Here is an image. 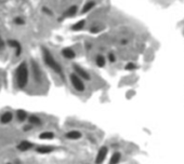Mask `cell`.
<instances>
[{"label": "cell", "instance_id": "52a82bcc", "mask_svg": "<svg viewBox=\"0 0 184 164\" xmlns=\"http://www.w3.org/2000/svg\"><path fill=\"white\" fill-rule=\"evenodd\" d=\"M7 43H8V46H10L11 48H13L14 50H15L16 56H19L20 54L22 53V46H21V43H20L17 40H14V39H9V40L7 41Z\"/></svg>", "mask_w": 184, "mask_h": 164}, {"label": "cell", "instance_id": "5bb4252c", "mask_svg": "<svg viewBox=\"0 0 184 164\" xmlns=\"http://www.w3.org/2000/svg\"><path fill=\"white\" fill-rule=\"evenodd\" d=\"M53 150H54V148L51 147V146H40V147H38V148L36 149V151H37L38 154H50V152H52Z\"/></svg>", "mask_w": 184, "mask_h": 164}, {"label": "cell", "instance_id": "44dd1931", "mask_svg": "<svg viewBox=\"0 0 184 164\" xmlns=\"http://www.w3.org/2000/svg\"><path fill=\"white\" fill-rule=\"evenodd\" d=\"M136 68H138V65L135 64V63H128V64L126 65L124 69L129 70V71H132V70H135Z\"/></svg>", "mask_w": 184, "mask_h": 164}, {"label": "cell", "instance_id": "9a60e30c", "mask_svg": "<svg viewBox=\"0 0 184 164\" xmlns=\"http://www.w3.org/2000/svg\"><path fill=\"white\" fill-rule=\"evenodd\" d=\"M95 64H97V67H104L106 65V58L104 55H102V54H99V55H97V57H95Z\"/></svg>", "mask_w": 184, "mask_h": 164}, {"label": "cell", "instance_id": "3957f363", "mask_svg": "<svg viewBox=\"0 0 184 164\" xmlns=\"http://www.w3.org/2000/svg\"><path fill=\"white\" fill-rule=\"evenodd\" d=\"M69 81L70 83H72V85H73V88L76 90L77 92H84V90H86V85H84V80H82V79L79 77L78 75H76L75 73H70L69 75Z\"/></svg>", "mask_w": 184, "mask_h": 164}, {"label": "cell", "instance_id": "2e32d148", "mask_svg": "<svg viewBox=\"0 0 184 164\" xmlns=\"http://www.w3.org/2000/svg\"><path fill=\"white\" fill-rule=\"evenodd\" d=\"M120 160H121V154L119 151H116L111 157V160H109V163L108 164H118L120 162Z\"/></svg>", "mask_w": 184, "mask_h": 164}, {"label": "cell", "instance_id": "9c48e42d", "mask_svg": "<svg viewBox=\"0 0 184 164\" xmlns=\"http://www.w3.org/2000/svg\"><path fill=\"white\" fill-rule=\"evenodd\" d=\"M77 12H78V7L76 4L70 5L69 8L63 13V17H73L74 15H76Z\"/></svg>", "mask_w": 184, "mask_h": 164}, {"label": "cell", "instance_id": "ba28073f", "mask_svg": "<svg viewBox=\"0 0 184 164\" xmlns=\"http://www.w3.org/2000/svg\"><path fill=\"white\" fill-rule=\"evenodd\" d=\"M61 53H62V56L64 57V58H66V59H74L76 57L75 51H74L73 49H70V48L63 49Z\"/></svg>", "mask_w": 184, "mask_h": 164}, {"label": "cell", "instance_id": "d4e9b609", "mask_svg": "<svg viewBox=\"0 0 184 164\" xmlns=\"http://www.w3.org/2000/svg\"><path fill=\"white\" fill-rule=\"evenodd\" d=\"M5 46V41H3L2 38L0 37V51H1V50H3Z\"/></svg>", "mask_w": 184, "mask_h": 164}, {"label": "cell", "instance_id": "4316f807", "mask_svg": "<svg viewBox=\"0 0 184 164\" xmlns=\"http://www.w3.org/2000/svg\"><path fill=\"white\" fill-rule=\"evenodd\" d=\"M7 164H11V163H7Z\"/></svg>", "mask_w": 184, "mask_h": 164}, {"label": "cell", "instance_id": "d6986e66", "mask_svg": "<svg viewBox=\"0 0 184 164\" xmlns=\"http://www.w3.org/2000/svg\"><path fill=\"white\" fill-rule=\"evenodd\" d=\"M16 117H17V120L19 121H25L27 119V112L25 110H17L16 112Z\"/></svg>", "mask_w": 184, "mask_h": 164}, {"label": "cell", "instance_id": "277c9868", "mask_svg": "<svg viewBox=\"0 0 184 164\" xmlns=\"http://www.w3.org/2000/svg\"><path fill=\"white\" fill-rule=\"evenodd\" d=\"M30 65H32V78H34L36 83H40L41 81H42V73H41V69H40V67H39V65H38L37 62L34 61V59L30 61Z\"/></svg>", "mask_w": 184, "mask_h": 164}, {"label": "cell", "instance_id": "ffe728a7", "mask_svg": "<svg viewBox=\"0 0 184 164\" xmlns=\"http://www.w3.org/2000/svg\"><path fill=\"white\" fill-rule=\"evenodd\" d=\"M28 120H29V122L32 123V125H40L41 124V120L38 118L37 116H30L29 118H28Z\"/></svg>", "mask_w": 184, "mask_h": 164}, {"label": "cell", "instance_id": "6da1fadb", "mask_svg": "<svg viewBox=\"0 0 184 164\" xmlns=\"http://www.w3.org/2000/svg\"><path fill=\"white\" fill-rule=\"evenodd\" d=\"M28 78H29L28 66H27L26 62H22L15 70V79L17 88L19 89H25L28 84Z\"/></svg>", "mask_w": 184, "mask_h": 164}, {"label": "cell", "instance_id": "8fae6325", "mask_svg": "<svg viewBox=\"0 0 184 164\" xmlns=\"http://www.w3.org/2000/svg\"><path fill=\"white\" fill-rule=\"evenodd\" d=\"M95 5H97V2H95L94 0H91V1H88L84 4V8L81 9V14H86L88 12L92 10V9L94 8Z\"/></svg>", "mask_w": 184, "mask_h": 164}, {"label": "cell", "instance_id": "484cf974", "mask_svg": "<svg viewBox=\"0 0 184 164\" xmlns=\"http://www.w3.org/2000/svg\"><path fill=\"white\" fill-rule=\"evenodd\" d=\"M42 11H43V12H46L47 14H49V15H51V14H52V11H51V10H49L48 8H43Z\"/></svg>", "mask_w": 184, "mask_h": 164}, {"label": "cell", "instance_id": "ac0fdd59", "mask_svg": "<svg viewBox=\"0 0 184 164\" xmlns=\"http://www.w3.org/2000/svg\"><path fill=\"white\" fill-rule=\"evenodd\" d=\"M39 138L43 140H49L54 138V133L53 132H42L39 135Z\"/></svg>", "mask_w": 184, "mask_h": 164}, {"label": "cell", "instance_id": "7c38bea8", "mask_svg": "<svg viewBox=\"0 0 184 164\" xmlns=\"http://www.w3.org/2000/svg\"><path fill=\"white\" fill-rule=\"evenodd\" d=\"M32 147H34L32 143L27 142V140H23V142H21V143L17 145V149H19L20 151H27V150H29V149H32Z\"/></svg>", "mask_w": 184, "mask_h": 164}, {"label": "cell", "instance_id": "30bf717a", "mask_svg": "<svg viewBox=\"0 0 184 164\" xmlns=\"http://www.w3.org/2000/svg\"><path fill=\"white\" fill-rule=\"evenodd\" d=\"M81 136H82L81 132L75 131V130H74V131H69V132H67L65 134V137L70 140H77V139H79V138H81Z\"/></svg>", "mask_w": 184, "mask_h": 164}, {"label": "cell", "instance_id": "7402d4cb", "mask_svg": "<svg viewBox=\"0 0 184 164\" xmlns=\"http://www.w3.org/2000/svg\"><path fill=\"white\" fill-rule=\"evenodd\" d=\"M107 57H108V61H109L111 63H115V62H116V55H115L114 53H108Z\"/></svg>", "mask_w": 184, "mask_h": 164}, {"label": "cell", "instance_id": "cb8c5ba5", "mask_svg": "<svg viewBox=\"0 0 184 164\" xmlns=\"http://www.w3.org/2000/svg\"><path fill=\"white\" fill-rule=\"evenodd\" d=\"M90 31H91L92 34H97V32L100 31V28H99V27H91V28H90Z\"/></svg>", "mask_w": 184, "mask_h": 164}, {"label": "cell", "instance_id": "5b68a950", "mask_svg": "<svg viewBox=\"0 0 184 164\" xmlns=\"http://www.w3.org/2000/svg\"><path fill=\"white\" fill-rule=\"evenodd\" d=\"M108 154V148L106 146H102L99 151H97V157H95V164H102L103 162L105 161L106 157Z\"/></svg>", "mask_w": 184, "mask_h": 164}, {"label": "cell", "instance_id": "4fadbf2b", "mask_svg": "<svg viewBox=\"0 0 184 164\" xmlns=\"http://www.w3.org/2000/svg\"><path fill=\"white\" fill-rule=\"evenodd\" d=\"M12 119H13V115L11 112H9V111H7V112L1 115V117H0V122L3 124L10 123L12 121Z\"/></svg>", "mask_w": 184, "mask_h": 164}, {"label": "cell", "instance_id": "e0dca14e", "mask_svg": "<svg viewBox=\"0 0 184 164\" xmlns=\"http://www.w3.org/2000/svg\"><path fill=\"white\" fill-rule=\"evenodd\" d=\"M84 25H86V21H84V19H81V21L77 22V23H75V24L72 26V30H74V31H79V30H81L84 28Z\"/></svg>", "mask_w": 184, "mask_h": 164}, {"label": "cell", "instance_id": "8992f818", "mask_svg": "<svg viewBox=\"0 0 184 164\" xmlns=\"http://www.w3.org/2000/svg\"><path fill=\"white\" fill-rule=\"evenodd\" d=\"M74 70H75L76 75H78L82 80H84V81L91 80V77H90L89 73H88L86 69H84L82 67H80L79 65H77V64L74 65Z\"/></svg>", "mask_w": 184, "mask_h": 164}, {"label": "cell", "instance_id": "7a4b0ae2", "mask_svg": "<svg viewBox=\"0 0 184 164\" xmlns=\"http://www.w3.org/2000/svg\"><path fill=\"white\" fill-rule=\"evenodd\" d=\"M41 52H42V58H43L44 64H46L49 68H51V69L53 70L55 73H57V75L62 76V77H63L62 66H61V65H60L59 63L55 61V58H54V56L52 55L51 52L49 51L47 48H42Z\"/></svg>", "mask_w": 184, "mask_h": 164}, {"label": "cell", "instance_id": "603a6c76", "mask_svg": "<svg viewBox=\"0 0 184 164\" xmlns=\"http://www.w3.org/2000/svg\"><path fill=\"white\" fill-rule=\"evenodd\" d=\"M14 23L17 25H23L24 24V19H21V17H16V19H14Z\"/></svg>", "mask_w": 184, "mask_h": 164}]
</instances>
